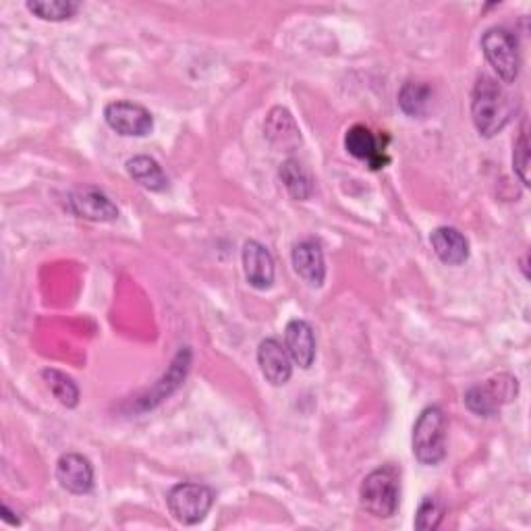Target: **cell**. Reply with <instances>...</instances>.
I'll use <instances>...</instances> for the list:
<instances>
[{
  "instance_id": "obj_1",
  "label": "cell",
  "mask_w": 531,
  "mask_h": 531,
  "mask_svg": "<svg viewBox=\"0 0 531 531\" xmlns=\"http://www.w3.org/2000/svg\"><path fill=\"white\" fill-rule=\"evenodd\" d=\"M513 98L500 86L498 79L480 75L471 96V119L482 137H494L505 129L513 117Z\"/></svg>"
},
{
  "instance_id": "obj_2",
  "label": "cell",
  "mask_w": 531,
  "mask_h": 531,
  "mask_svg": "<svg viewBox=\"0 0 531 531\" xmlns=\"http://www.w3.org/2000/svg\"><path fill=\"white\" fill-rule=\"evenodd\" d=\"M359 502L366 513L378 519L397 515L401 505V471L395 465L374 469L359 488Z\"/></svg>"
},
{
  "instance_id": "obj_3",
  "label": "cell",
  "mask_w": 531,
  "mask_h": 531,
  "mask_svg": "<svg viewBox=\"0 0 531 531\" xmlns=\"http://www.w3.org/2000/svg\"><path fill=\"white\" fill-rule=\"evenodd\" d=\"M446 430H449V422H446V415L438 405L426 407L419 413L417 422L413 426V455L415 459L434 467L446 457Z\"/></svg>"
},
{
  "instance_id": "obj_4",
  "label": "cell",
  "mask_w": 531,
  "mask_h": 531,
  "mask_svg": "<svg viewBox=\"0 0 531 531\" xmlns=\"http://www.w3.org/2000/svg\"><path fill=\"white\" fill-rule=\"evenodd\" d=\"M482 52L500 81L515 83L521 71L519 42L505 27H490L482 36Z\"/></svg>"
},
{
  "instance_id": "obj_5",
  "label": "cell",
  "mask_w": 531,
  "mask_h": 531,
  "mask_svg": "<svg viewBox=\"0 0 531 531\" xmlns=\"http://www.w3.org/2000/svg\"><path fill=\"white\" fill-rule=\"evenodd\" d=\"M216 500V494L210 486L198 484V482H183L171 488L169 496H166V505L175 521L181 525H195L206 519L212 505Z\"/></svg>"
},
{
  "instance_id": "obj_6",
  "label": "cell",
  "mask_w": 531,
  "mask_h": 531,
  "mask_svg": "<svg viewBox=\"0 0 531 531\" xmlns=\"http://www.w3.org/2000/svg\"><path fill=\"white\" fill-rule=\"evenodd\" d=\"M519 395V380L511 374H498L482 384H475L467 390L465 405L475 415H496L502 405H509Z\"/></svg>"
},
{
  "instance_id": "obj_7",
  "label": "cell",
  "mask_w": 531,
  "mask_h": 531,
  "mask_svg": "<svg viewBox=\"0 0 531 531\" xmlns=\"http://www.w3.org/2000/svg\"><path fill=\"white\" fill-rule=\"evenodd\" d=\"M106 125L123 137H146L154 129V117L142 104L129 100L110 102L104 108Z\"/></svg>"
},
{
  "instance_id": "obj_8",
  "label": "cell",
  "mask_w": 531,
  "mask_h": 531,
  "mask_svg": "<svg viewBox=\"0 0 531 531\" xmlns=\"http://www.w3.org/2000/svg\"><path fill=\"white\" fill-rule=\"evenodd\" d=\"M67 208L77 218L92 222H115L119 218L117 204L96 187H81L69 193Z\"/></svg>"
},
{
  "instance_id": "obj_9",
  "label": "cell",
  "mask_w": 531,
  "mask_h": 531,
  "mask_svg": "<svg viewBox=\"0 0 531 531\" xmlns=\"http://www.w3.org/2000/svg\"><path fill=\"white\" fill-rule=\"evenodd\" d=\"M57 482L71 494H90L94 490V467L90 459L79 453H65L57 463Z\"/></svg>"
},
{
  "instance_id": "obj_10",
  "label": "cell",
  "mask_w": 531,
  "mask_h": 531,
  "mask_svg": "<svg viewBox=\"0 0 531 531\" xmlns=\"http://www.w3.org/2000/svg\"><path fill=\"white\" fill-rule=\"evenodd\" d=\"M241 260H243L245 278L251 287L260 291L272 287L276 268H274V258L266 245H262L260 241H247L243 245Z\"/></svg>"
},
{
  "instance_id": "obj_11",
  "label": "cell",
  "mask_w": 531,
  "mask_h": 531,
  "mask_svg": "<svg viewBox=\"0 0 531 531\" xmlns=\"http://www.w3.org/2000/svg\"><path fill=\"white\" fill-rule=\"evenodd\" d=\"M258 363L264 378L272 386H285L291 380L293 361L287 347L281 341L276 339L262 341L258 347Z\"/></svg>"
},
{
  "instance_id": "obj_12",
  "label": "cell",
  "mask_w": 531,
  "mask_h": 531,
  "mask_svg": "<svg viewBox=\"0 0 531 531\" xmlns=\"http://www.w3.org/2000/svg\"><path fill=\"white\" fill-rule=\"evenodd\" d=\"M345 148H347V152L353 158L368 162L372 171L384 169V166L390 162V158L386 156L384 146H380L378 137L366 125H353L347 131V135H345Z\"/></svg>"
},
{
  "instance_id": "obj_13",
  "label": "cell",
  "mask_w": 531,
  "mask_h": 531,
  "mask_svg": "<svg viewBox=\"0 0 531 531\" xmlns=\"http://www.w3.org/2000/svg\"><path fill=\"white\" fill-rule=\"evenodd\" d=\"M293 268L295 272L303 278L307 285L312 287H322L326 278V262H324V251L318 241L314 239H303L293 247Z\"/></svg>"
},
{
  "instance_id": "obj_14",
  "label": "cell",
  "mask_w": 531,
  "mask_h": 531,
  "mask_svg": "<svg viewBox=\"0 0 531 531\" xmlns=\"http://www.w3.org/2000/svg\"><path fill=\"white\" fill-rule=\"evenodd\" d=\"M285 347L295 366L307 370L316 359V334L310 322L291 320L285 328Z\"/></svg>"
},
{
  "instance_id": "obj_15",
  "label": "cell",
  "mask_w": 531,
  "mask_h": 531,
  "mask_svg": "<svg viewBox=\"0 0 531 531\" xmlns=\"http://www.w3.org/2000/svg\"><path fill=\"white\" fill-rule=\"evenodd\" d=\"M264 135L268 142L278 150L291 152L301 144V131L293 115L287 108H281V106L270 110V115L266 117V123H264Z\"/></svg>"
},
{
  "instance_id": "obj_16",
  "label": "cell",
  "mask_w": 531,
  "mask_h": 531,
  "mask_svg": "<svg viewBox=\"0 0 531 531\" xmlns=\"http://www.w3.org/2000/svg\"><path fill=\"white\" fill-rule=\"evenodd\" d=\"M434 254L446 266H461L469 260V241L455 227H438L430 235Z\"/></svg>"
},
{
  "instance_id": "obj_17",
  "label": "cell",
  "mask_w": 531,
  "mask_h": 531,
  "mask_svg": "<svg viewBox=\"0 0 531 531\" xmlns=\"http://www.w3.org/2000/svg\"><path fill=\"white\" fill-rule=\"evenodd\" d=\"M189 368H191V351H189V347H183V349L175 355V359H173V363H171L169 372H166V374L162 376V380L152 388V395L144 397V401H142V403H144V409H152V407H156L160 401H164L166 397H171V395L175 393V390L183 384V380L187 378Z\"/></svg>"
},
{
  "instance_id": "obj_18",
  "label": "cell",
  "mask_w": 531,
  "mask_h": 531,
  "mask_svg": "<svg viewBox=\"0 0 531 531\" xmlns=\"http://www.w3.org/2000/svg\"><path fill=\"white\" fill-rule=\"evenodd\" d=\"M129 177L148 191H164L169 187V177L164 175L162 166L150 156H133L127 160Z\"/></svg>"
},
{
  "instance_id": "obj_19",
  "label": "cell",
  "mask_w": 531,
  "mask_h": 531,
  "mask_svg": "<svg viewBox=\"0 0 531 531\" xmlns=\"http://www.w3.org/2000/svg\"><path fill=\"white\" fill-rule=\"evenodd\" d=\"M432 102V88L422 81H407L399 92V106L409 119H424Z\"/></svg>"
},
{
  "instance_id": "obj_20",
  "label": "cell",
  "mask_w": 531,
  "mask_h": 531,
  "mask_svg": "<svg viewBox=\"0 0 531 531\" xmlns=\"http://www.w3.org/2000/svg\"><path fill=\"white\" fill-rule=\"evenodd\" d=\"M278 175H281V181L285 183V187H287L293 200L305 202V200L312 198V193H314L312 177L303 169L299 160H295V158L285 160L281 164V171H278Z\"/></svg>"
},
{
  "instance_id": "obj_21",
  "label": "cell",
  "mask_w": 531,
  "mask_h": 531,
  "mask_svg": "<svg viewBox=\"0 0 531 531\" xmlns=\"http://www.w3.org/2000/svg\"><path fill=\"white\" fill-rule=\"evenodd\" d=\"M42 380L61 405H65L67 409H75L79 405V388L71 376L61 370L48 368L42 372Z\"/></svg>"
},
{
  "instance_id": "obj_22",
  "label": "cell",
  "mask_w": 531,
  "mask_h": 531,
  "mask_svg": "<svg viewBox=\"0 0 531 531\" xmlns=\"http://www.w3.org/2000/svg\"><path fill=\"white\" fill-rule=\"evenodd\" d=\"M25 7L38 19L52 21V23L67 21L75 17L77 11L81 9L79 3H73V0H30Z\"/></svg>"
},
{
  "instance_id": "obj_23",
  "label": "cell",
  "mask_w": 531,
  "mask_h": 531,
  "mask_svg": "<svg viewBox=\"0 0 531 531\" xmlns=\"http://www.w3.org/2000/svg\"><path fill=\"white\" fill-rule=\"evenodd\" d=\"M444 502L438 496H424L419 502L417 513H415V529L419 531H434L440 527L444 519Z\"/></svg>"
},
{
  "instance_id": "obj_24",
  "label": "cell",
  "mask_w": 531,
  "mask_h": 531,
  "mask_svg": "<svg viewBox=\"0 0 531 531\" xmlns=\"http://www.w3.org/2000/svg\"><path fill=\"white\" fill-rule=\"evenodd\" d=\"M513 171L519 177V181L527 187L529 185V139H527V127L523 125L515 148H513Z\"/></svg>"
},
{
  "instance_id": "obj_25",
  "label": "cell",
  "mask_w": 531,
  "mask_h": 531,
  "mask_svg": "<svg viewBox=\"0 0 531 531\" xmlns=\"http://www.w3.org/2000/svg\"><path fill=\"white\" fill-rule=\"evenodd\" d=\"M0 513H3V515H0V517H3V521L5 523H9V525H21V521L17 519V517H13L15 513L7 507V505H3V507H0Z\"/></svg>"
}]
</instances>
